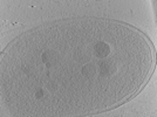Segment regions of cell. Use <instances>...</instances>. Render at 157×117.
Instances as JSON below:
<instances>
[{
	"label": "cell",
	"mask_w": 157,
	"mask_h": 117,
	"mask_svg": "<svg viewBox=\"0 0 157 117\" xmlns=\"http://www.w3.org/2000/svg\"><path fill=\"white\" fill-rule=\"evenodd\" d=\"M95 54L98 57H104L109 54V46L104 42H97L95 45Z\"/></svg>",
	"instance_id": "1"
},
{
	"label": "cell",
	"mask_w": 157,
	"mask_h": 117,
	"mask_svg": "<svg viewBox=\"0 0 157 117\" xmlns=\"http://www.w3.org/2000/svg\"><path fill=\"white\" fill-rule=\"evenodd\" d=\"M82 73H83V75H86V76H92L95 73V68L93 67L92 65H87V66L83 67Z\"/></svg>",
	"instance_id": "2"
},
{
	"label": "cell",
	"mask_w": 157,
	"mask_h": 117,
	"mask_svg": "<svg viewBox=\"0 0 157 117\" xmlns=\"http://www.w3.org/2000/svg\"><path fill=\"white\" fill-rule=\"evenodd\" d=\"M110 63L108 62H103V63H101V66H100V69H101V73L102 74H109L110 73Z\"/></svg>",
	"instance_id": "3"
},
{
	"label": "cell",
	"mask_w": 157,
	"mask_h": 117,
	"mask_svg": "<svg viewBox=\"0 0 157 117\" xmlns=\"http://www.w3.org/2000/svg\"><path fill=\"white\" fill-rule=\"evenodd\" d=\"M42 95H44V93H42V90H38V91H36V94H35V96H36V99H41V97H42Z\"/></svg>",
	"instance_id": "4"
}]
</instances>
